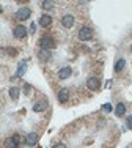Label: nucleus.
Returning <instances> with one entry per match:
<instances>
[{"label":"nucleus","instance_id":"obj_1","mask_svg":"<svg viewBox=\"0 0 132 148\" xmlns=\"http://www.w3.org/2000/svg\"><path fill=\"white\" fill-rule=\"evenodd\" d=\"M55 46H57V43H55V40H53L52 36H43L39 40V47H41V49L52 50Z\"/></svg>","mask_w":132,"mask_h":148},{"label":"nucleus","instance_id":"obj_2","mask_svg":"<svg viewBox=\"0 0 132 148\" xmlns=\"http://www.w3.org/2000/svg\"><path fill=\"white\" fill-rule=\"evenodd\" d=\"M30 16H31V9L28 6H22L16 11V19H19V21H27Z\"/></svg>","mask_w":132,"mask_h":148},{"label":"nucleus","instance_id":"obj_3","mask_svg":"<svg viewBox=\"0 0 132 148\" xmlns=\"http://www.w3.org/2000/svg\"><path fill=\"white\" fill-rule=\"evenodd\" d=\"M93 38V30H91L90 27H82L80 30H79V40L80 41H88V40H91Z\"/></svg>","mask_w":132,"mask_h":148},{"label":"nucleus","instance_id":"obj_4","mask_svg":"<svg viewBox=\"0 0 132 148\" xmlns=\"http://www.w3.org/2000/svg\"><path fill=\"white\" fill-rule=\"evenodd\" d=\"M74 24H75V19H74V16H71V14H65L61 17V25L65 28H72L74 27Z\"/></svg>","mask_w":132,"mask_h":148},{"label":"nucleus","instance_id":"obj_5","mask_svg":"<svg viewBox=\"0 0 132 148\" xmlns=\"http://www.w3.org/2000/svg\"><path fill=\"white\" fill-rule=\"evenodd\" d=\"M19 147V135L14 134L5 140V148H17Z\"/></svg>","mask_w":132,"mask_h":148},{"label":"nucleus","instance_id":"obj_6","mask_svg":"<svg viewBox=\"0 0 132 148\" xmlns=\"http://www.w3.org/2000/svg\"><path fill=\"white\" fill-rule=\"evenodd\" d=\"M13 35H14L17 40H22V38L27 36V28H25L24 25H16L14 30H13Z\"/></svg>","mask_w":132,"mask_h":148},{"label":"nucleus","instance_id":"obj_7","mask_svg":"<svg viewBox=\"0 0 132 148\" xmlns=\"http://www.w3.org/2000/svg\"><path fill=\"white\" fill-rule=\"evenodd\" d=\"M71 74H72L71 66H65V68H61V69L58 71V79H60V80H65V79H69V77H71Z\"/></svg>","mask_w":132,"mask_h":148},{"label":"nucleus","instance_id":"obj_8","mask_svg":"<svg viewBox=\"0 0 132 148\" xmlns=\"http://www.w3.org/2000/svg\"><path fill=\"white\" fill-rule=\"evenodd\" d=\"M38 139H39V135H38L36 132H30V134L25 137V143H27L28 147H33V145L38 143Z\"/></svg>","mask_w":132,"mask_h":148},{"label":"nucleus","instance_id":"obj_9","mask_svg":"<svg viewBox=\"0 0 132 148\" xmlns=\"http://www.w3.org/2000/svg\"><path fill=\"white\" fill-rule=\"evenodd\" d=\"M38 58L43 60V62H49L52 58V50H47V49H39L38 52Z\"/></svg>","mask_w":132,"mask_h":148},{"label":"nucleus","instance_id":"obj_10","mask_svg":"<svg viewBox=\"0 0 132 148\" xmlns=\"http://www.w3.org/2000/svg\"><path fill=\"white\" fill-rule=\"evenodd\" d=\"M87 87L90 88V90H93V91L99 90V79L97 77H90L87 80Z\"/></svg>","mask_w":132,"mask_h":148},{"label":"nucleus","instance_id":"obj_11","mask_svg":"<svg viewBox=\"0 0 132 148\" xmlns=\"http://www.w3.org/2000/svg\"><path fill=\"white\" fill-rule=\"evenodd\" d=\"M69 96H71V93H69L68 88H61V90L58 91V101L60 102H66V101L69 99Z\"/></svg>","mask_w":132,"mask_h":148},{"label":"nucleus","instance_id":"obj_12","mask_svg":"<svg viewBox=\"0 0 132 148\" xmlns=\"http://www.w3.org/2000/svg\"><path fill=\"white\" fill-rule=\"evenodd\" d=\"M47 109V102L46 101H38V102L33 104V110L35 112H44Z\"/></svg>","mask_w":132,"mask_h":148},{"label":"nucleus","instance_id":"obj_13","mask_svg":"<svg viewBox=\"0 0 132 148\" xmlns=\"http://www.w3.org/2000/svg\"><path fill=\"white\" fill-rule=\"evenodd\" d=\"M50 24H52V17H50L49 14H43L39 17V25L41 27H49Z\"/></svg>","mask_w":132,"mask_h":148},{"label":"nucleus","instance_id":"obj_14","mask_svg":"<svg viewBox=\"0 0 132 148\" xmlns=\"http://www.w3.org/2000/svg\"><path fill=\"white\" fill-rule=\"evenodd\" d=\"M25 71H27V62H21L17 65V72H16V76H17V77H22V76L25 74Z\"/></svg>","mask_w":132,"mask_h":148},{"label":"nucleus","instance_id":"obj_15","mask_svg":"<svg viewBox=\"0 0 132 148\" xmlns=\"http://www.w3.org/2000/svg\"><path fill=\"white\" fill-rule=\"evenodd\" d=\"M124 66H126V60H124V58H118L113 69H115V72H121L123 69H124Z\"/></svg>","mask_w":132,"mask_h":148},{"label":"nucleus","instance_id":"obj_16","mask_svg":"<svg viewBox=\"0 0 132 148\" xmlns=\"http://www.w3.org/2000/svg\"><path fill=\"white\" fill-rule=\"evenodd\" d=\"M126 113V106L123 102H119V104H116V107H115V115L116 117H123Z\"/></svg>","mask_w":132,"mask_h":148},{"label":"nucleus","instance_id":"obj_17","mask_svg":"<svg viewBox=\"0 0 132 148\" xmlns=\"http://www.w3.org/2000/svg\"><path fill=\"white\" fill-rule=\"evenodd\" d=\"M8 93H9V98L16 101V99L19 98V94H21V90H19L17 87H11V88H9V91H8Z\"/></svg>","mask_w":132,"mask_h":148},{"label":"nucleus","instance_id":"obj_18","mask_svg":"<svg viewBox=\"0 0 132 148\" xmlns=\"http://www.w3.org/2000/svg\"><path fill=\"white\" fill-rule=\"evenodd\" d=\"M53 5H55V3H53V2H50V0H44V2L41 3L43 9H52V8H53Z\"/></svg>","mask_w":132,"mask_h":148},{"label":"nucleus","instance_id":"obj_19","mask_svg":"<svg viewBox=\"0 0 132 148\" xmlns=\"http://www.w3.org/2000/svg\"><path fill=\"white\" fill-rule=\"evenodd\" d=\"M102 110H105V112H112V110H113V107H112V104H109V102H105V104H102Z\"/></svg>","mask_w":132,"mask_h":148},{"label":"nucleus","instance_id":"obj_20","mask_svg":"<svg viewBox=\"0 0 132 148\" xmlns=\"http://www.w3.org/2000/svg\"><path fill=\"white\" fill-rule=\"evenodd\" d=\"M126 129H132V115H129L126 120Z\"/></svg>","mask_w":132,"mask_h":148},{"label":"nucleus","instance_id":"obj_21","mask_svg":"<svg viewBox=\"0 0 132 148\" xmlns=\"http://www.w3.org/2000/svg\"><path fill=\"white\" fill-rule=\"evenodd\" d=\"M24 93L27 94V96L31 93V85H30V84H25V90H24Z\"/></svg>","mask_w":132,"mask_h":148},{"label":"nucleus","instance_id":"obj_22","mask_svg":"<svg viewBox=\"0 0 132 148\" xmlns=\"http://www.w3.org/2000/svg\"><path fill=\"white\" fill-rule=\"evenodd\" d=\"M35 31H36V24L31 22V24H30V33H35Z\"/></svg>","mask_w":132,"mask_h":148},{"label":"nucleus","instance_id":"obj_23","mask_svg":"<svg viewBox=\"0 0 132 148\" xmlns=\"http://www.w3.org/2000/svg\"><path fill=\"white\" fill-rule=\"evenodd\" d=\"M53 148H66V145L65 143H57V145H53Z\"/></svg>","mask_w":132,"mask_h":148},{"label":"nucleus","instance_id":"obj_24","mask_svg":"<svg viewBox=\"0 0 132 148\" xmlns=\"http://www.w3.org/2000/svg\"><path fill=\"white\" fill-rule=\"evenodd\" d=\"M105 87H112V80H107L105 82Z\"/></svg>","mask_w":132,"mask_h":148},{"label":"nucleus","instance_id":"obj_25","mask_svg":"<svg viewBox=\"0 0 132 148\" xmlns=\"http://www.w3.org/2000/svg\"><path fill=\"white\" fill-rule=\"evenodd\" d=\"M131 50H132V46H131Z\"/></svg>","mask_w":132,"mask_h":148}]
</instances>
